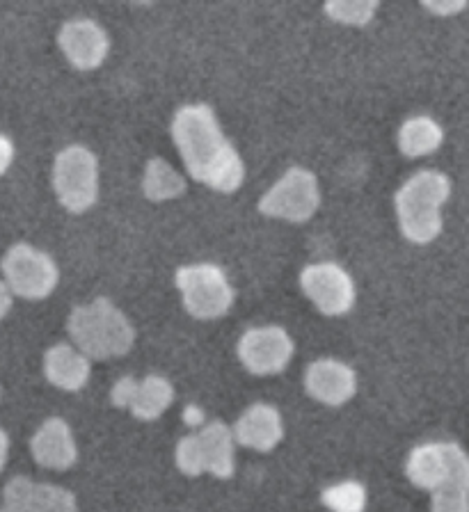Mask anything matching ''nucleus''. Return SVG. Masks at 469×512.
<instances>
[{
	"mask_svg": "<svg viewBox=\"0 0 469 512\" xmlns=\"http://www.w3.org/2000/svg\"><path fill=\"white\" fill-rule=\"evenodd\" d=\"M174 460H177V467L181 469V474L186 476L206 474V464H204V455H202V446H200V437H197V432L181 439L177 444Z\"/></svg>",
	"mask_w": 469,
	"mask_h": 512,
	"instance_id": "nucleus-23",
	"label": "nucleus"
},
{
	"mask_svg": "<svg viewBox=\"0 0 469 512\" xmlns=\"http://www.w3.org/2000/svg\"><path fill=\"white\" fill-rule=\"evenodd\" d=\"M0 512H78V503L65 487L17 476L5 485Z\"/></svg>",
	"mask_w": 469,
	"mask_h": 512,
	"instance_id": "nucleus-12",
	"label": "nucleus"
},
{
	"mask_svg": "<svg viewBox=\"0 0 469 512\" xmlns=\"http://www.w3.org/2000/svg\"><path fill=\"white\" fill-rule=\"evenodd\" d=\"M378 0H332L325 3V14L337 23H346V26H367L373 21L378 12Z\"/></svg>",
	"mask_w": 469,
	"mask_h": 512,
	"instance_id": "nucleus-22",
	"label": "nucleus"
},
{
	"mask_svg": "<svg viewBox=\"0 0 469 512\" xmlns=\"http://www.w3.org/2000/svg\"><path fill=\"white\" fill-rule=\"evenodd\" d=\"M424 7L428 12H433L437 16H451V14L463 12L467 3H463V0H444V3H435V0H424Z\"/></svg>",
	"mask_w": 469,
	"mask_h": 512,
	"instance_id": "nucleus-25",
	"label": "nucleus"
},
{
	"mask_svg": "<svg viewBox=\"0 0 469 512\" xmlns=\"http://www.w3.org/2000/svg\"><path fill=\"white\" fill-rule=\"evenodd\" d=\"M238 359L254 375H275L289 366L293 357V339L280 325L252 327L238 339Z\"/></svg>",
	"mask_w": 469,
	"mask_h": 512,
	"instance_id": "nucleus-10",
	"label": "nucleus"
},
{
	"mask_svg": "<svg viewBox=\"0 0 469 512\" xmlns=\"http://www.w3.org/2000/svg\"><path fill=\"white\" fill-rule=\"evenodd\" d=\"M142 192L149 202H168L186 192V179L163 158H151L145 167Z\"/></svg>",
	"mask_w": 469,
	"mask_h": 512,
	"instance_id": "nucleus-20",
	"label": "nucleus"
},
{
	"mask_svg": "<svg viewBox=\"0 0 469 512\" xmlns=\"http://www.w3.org/2000/svg\"><path fill=\"white\" fill-rule=\"evenodd\" d=\"M58 44L67 60L81 71H92L101 67L108 58L110 39L97 21L74 19L60 28Z\"/></svg>",
	"mask_w": 469,
	"mask_h": 512,
	"instance_id": "nucleus-13",
	"label": "nucleus"
},
{
	"mask_svg": "<svg viewBox=\"0 0 469 512\" xmlns=\"http://www.w3.org/2000/svg\"><path fill=\"white\" fill-rule=\"evenodd\" d=\"M7 453H10V437H7V432L0 428V471L5 469Z\"/></svg>",
	"mask_w": 469,
	"mask_h": 512,
	"instance_id": "nucleus-28",
	"label": "nucleus"
},
{
	"mask_svg": "<svg viewBox=\"0 0 469 512\" xmlns=\"http://www.w3.org/2000/svg\"><path fill=\"white\" fill-rule=\"evenodd\" d=\"M174 282H177L188 314L200 320L225 316L236 298L225 270L218 268L216 263L181 266L174 275Z\"/></svg>",
	"mask_w": 469,
	"mask_h": 512,
	"instance_id": "nucleus-5",
	"label": "nucleus"
},
{
	"mask_svg": "<svg viewBox=\"0 0 469 512\" xmlns=\"http://www.w3.org/2000/svg\"><path fill=\"white\" fill-rule=\"evenodd\" d=\"M405 474L412 485L431 494L444 485L469 487V455L453 442L421 444L405 462Z\"/></svg>",
	"mask_w": 469,
	"mask_h": 512,
	"instance_id": "nucleus-6",
	"label": "nucleus"
},
{
	"mask_svg": "<svg viewBox=\"0 0 469 512\" xmlns=\"http://www.w3.org/2000/svg\"><path fill=\"white\" fill-rule=\"evenodd\" d=\"M53 190L69 213H85L99 197V160L83 144H69L55 156Z\"/></svg>",
	"mask_w": 469,
	"mask_h": 512,
	"instance_id": "nucleus-4",
	"label": "nucleus"
},
{
	"mask_svg": "<svg viewBox=\"0 0 469 512\" xmlns=\"http://www.w3.org/2000/svg\"><path fill=\"white\" fill-rule=\"evenodd\" d=\"M321 501L332 512H364L367 510V490L357 480H344V483L325 487Z\"/></svg>",
	"mask_w": 469,
	"mask_h": 512,
	"instance_id": "nucleus-21",
	"label": "nucleus"
},
{
	"mask_svg": "<svg viewBox=\"0 0 469 512\" xmlns=\"http://www.w3.org/2000/svg\"><path fill=\"white\" fill-rule=\"evenodd\" d=\"M30 451H33L37 464L55 471L74 467L78 458V448L74 435H71L69 423L60 419V416H51V419H46L39 426V430L33 435V442H30Z\"/></svg>",
	"mask_w": 469,
	"mask_h": 512,
	"instance_id": "nucleus-15",
	"label": "nucleus"
},
{
	"mask_svg": "<svg viewBox=\"0 0 469 512\" xmlns=\"http://www.w3.org/2000/svg\"><path fill=\"white\" fill-rule=\"evenodd\" d=\"M67 330L74 346L90 359L122 357L135 343L131 320L108 298L76 307L69 314Z\"/></svg>",
	"mask_w": 469,
	"mask_h": 512,
	"instance_id": "nucleus-3",
	"label": "nucleus"
},
{
	"mask_svg": "<svg viewBox=\"0 0 469 512\" xmlns=\"http://www.w3.org/2000/svg\"><path fill=\"white\" fill-rule=\"evenodd\" d=\"M5 284L23 300H44L60 282V270L49 254L28 243H17L5 252L0 263Z\"/></svg>",
	"mask_w": 469,
	"mask_h": 512,
	"instance_id": "nucleus-7",
	"label": "nucleus"
},
{
	"mask_svg": "<svg viewBox=\"0 0 469 512\" xmlns=\"http://www.w3.org/2000/svg\"><path fill=\"white\" fill-rule=\"evenodd\" d=\"M442 142H444L442 126L426 115L410 117L408 122H403L399 131V149L401 154H405L408 158L433 154V151L442 147Z\"/></svg>",
	"mask_w": 469,
	"mask_h": 512,
	"instance_id": "nucleus-19",
	"label": "nucleus"
},
{
	"mask_svg": "<svg viewBox=\"0 0 469 512\" xmlns=\"http://www.w3.org/2000/svg\"><path fill=\"white\" fill-rule=\"evenodd\" d=\"M113 403L131 410L135 419L156 421L174 400V387L163 375H147L145 380L122 378L113 387Z\"/></svg>",
	"mask_w": 469,
	"mask_h": 512,
	"instance_id": "nucleus-11",
	"label": "nucleus"
},
{
	"mask_svg": "<svg viewBox=\"0 0 469 512\" xmlns=\"http://www.w3.org/2000/svg\"><path fill=\"white\" fill-rule=\"evenodd\" d=\"M12 291H10V286H7L3 279H0V320H3L7 314H10V309H12Z\"/></svg>",
	"mask_w": 469,
	"mask_h": 512,
	"instance_id": "nucleus-27",
	"label": "nucleus"
},
{
	"mask_svg": "<svg viewBox=\"0 0 469 512\" xmlns=\"http://www.w3.org/2000/svg\"><path fill=\"white\" fill-rule=\"evenodd\" d=\"M305 389L319 403L339 407L355 396L357 375L339 359H316L305 371Z\"/></svg>",
	"mask_w": 469,
	"mask_h": 512,
	"instance_id": "nucleus-14",
	"label": "nucleus"
},
{
	"mask_svg": "<svg viewBox=\"0 0 469 512\" xmlns=\"http://www.w3.org/2000/svg\"><path fill=\"white\" fill-rule=\"evenodd\" d=\"M186 416H188V423H190V426H197V423L202 421V412H200V410H195V407H188Z\"/></svg>",
	"mask_w": 469,
	"mask_h": 512,
	"instance_id": "nucleus-29",
	"label": "nucleus"
},
{
	"mask_svg": "<svg viewBox=\"0 0 469 512\" xmlns=\"http://www.w3.org/2000/svg\"><path fill=\"white\" fill-rule=\"evenodd\" d=\"M90 373V357H85L76 346L58 343V346L46 350L44 375L53 387L62 391H81L90 380Z\"/></svg>",
	"mask_w": 469,
	"mask_h": 512,
	"instance_id": "nucleus-17",
	"label": "nucleus"
},
{
	"mask_svg": "<svg viewBox=\"0 0 469 512\" xmlns=\"http://www.w3.org/2000/svg\"><path fill=\"white\" fill-rule=\"evenodd\" d=\"M206 464V474L229 478L234 474V428L222 421H211L197 432Z\"/></svg>",
	"mask_w": 469,
	"mask_h": 512,
	"instance_id": "nucleus-18",
	"label": "nucleus"
},
{
	"mask_svg": "<svg viewBox=\"0 0 469 512\" xmlns=\"http://www.w3.org/2000/svg\"><path fill=\"white\" fill-rule=\"evenodd\" d=\"M451 197L447 174L424 170L410 176L394 197L401 234L415 245H428L442 234V206Z\"/></svg>",
	"mask_w": 469,
	"mask_h": 512,
	"instance_id": "nucleus-2",
	"label": "nucleus"
},
{
	"mask_svg": "<svg viewBox=\"0 0 469 512\" xmlns=\"http://www.w3.org/2000/svg\"><path fill=\"white\" fill-rule=\"evenodd\" d=\"M431 512H469V487H440V490L433 492Z\"/></svg>",
	"mask_w": 469,
	"mask_h": 512,
	"instance_id": "nucleus-24",
	"label": "nucleus"
},
{
	"mask_svg": "<svg viewBox=\"0 0 469 512\" xmlns=\"http://www.w3.org/2000/svg\"><path fill=\"white\" fill-rule=\"evenodd\" d=\"M12 160H14V142L7 138V135L0 133V176L10 170Z\"/></svg>",
	"mask_w": 469,
	"mask_h": 512,
	"instance_id": "nucleus-26",
	"label": "nucleus"
},
{
	"mask_svg": "<svg viewBox=\"0 0 469 512\" xmlns=\"http://www.w3.org/2000/svg\"><path fill=\"white\" fill-rule=\"evenodd\" d=\"M300 286L325 316H344L355 304V284L339 263H312L300 272Z\"/></svg>",
	"mask_w": 469,
	"mask_h": 512,
	"instance_id": "nucleus-9",
	"label": "nucleus"
},
{
	"mask_svg": "<svg viewBox=\"0 0 469 512\" xmlns=\"http://www.w3.org/2000/svg\"><path fill=\"white\" fill-rule=\"evenodd\" d=\"M172 138L195 181L218 192H234L243 186V158L225 138L211 106H181L172 119Z\"/></svg>",
	"mask_w": 469,
	"mask_h": 512,
	"instance_id": "nucleus-1",
	"label": "nucleus"
},
{
	"mask_svg": "<svg viewBox=\"0 0 469 512\" xmlns=\"http://www.w3.org/2000/svg\"><path fill=\"white\" fill-rule=\"evenodd\" d=\"M321 206V188L316 174L305 167H291L286 170L280 181L273 188L266 190V195L259 199V211L268 218L286 220L302 224Z\"/></svg>",
	"mask_w": 469,
	"mask_h": 512,
	"instance_id": "nucleus-8",
	"label": "nucleus"
},
{
	"mask_svg": "<svg viewBox=\"0 0 469 512\" xmlns=\"http://www.w3.org/2000/svg\"><path fill=\"white\" fill-rule=\"evenodd\" d=\"M234 437L238 444L245 448H252V451H259V453L273 451L284 437L282 414L277 412L273 405H266V403L252 405L238 416L234 426Z\"/></svg>",
	"mask_w": 469,
	"mask_h": 512,
	"instance_id": "nucleus-16",
	"label": "nucleus"
}]
</instances>
